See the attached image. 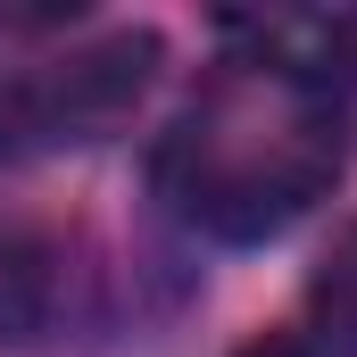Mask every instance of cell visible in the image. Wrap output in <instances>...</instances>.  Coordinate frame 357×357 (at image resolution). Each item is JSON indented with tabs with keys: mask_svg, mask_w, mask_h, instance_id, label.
Here are the masks:
<instances>
[{
	"mask_svg": "<svg viewBox=\"0 0 357 357\" xmlns=\"http://www.w3.org/2000/svg\"><path fill=\"white\" fill-rule=\"evenodd\" d=\"M341 158L349 142L324 84L225 59L158 142V199L208 241H274L341 183Z\"/></svg>",
	"mask_w": 357,
	"mask_h": 357,
	"instance_id": "6da1fadb",
	"label": "cell"
},
{
	"mask_svg": "<svg viewBox=\"0 0 357 357\" xmlns=\"http://www.w3.org/2000/svg\"><path fill=\"white\" fill-rule=\"evenodd\" d=\"M150 75H158V33L133 25V33L91 42V50H67V59L42 67L33 84L0 91V116H8L17 133H33V142H108V133L142 108Z\"/></svg>",
	"mask_w": 357,
	"mask_h": 357,
	"instance_id": "7a4b0ae2",
	"label": "cell"
},
{
	"mask_svg": "<svg viewBox=\"0 0 357 357\" xmlns=\"http://www.w3.org/2000/svg\"><path fill=\"white\" fill-rule=\"evenodd\" d=\"M307 307H316V341L357 357V225H341V241L324 250V266L307 282Z\"/></svg>",
	"mask_w": 357,
	"mask_h": 357,
	"instance_id": "3957f363",
	"label": "cell"
},
{
	"mask_svg": "<svg viewBox=\"0 0 357 357\" xmlns=\"http://www.w3.org/2000/svg\"><path fill=\"white\" fill-rule=\"evenodd\" d=\"M316 84L357 91V8L349 17H324V42H316Z\"/></svg>",
	"mask_w": 357,
	"mask_h": 357,
	"instance_id": "277c9868",
	"label": "cell"
},
{
	"mask_svg": "<svg viewBox=\"0 0 357 357\" xmlns=\"http://www.w3.org/2000/svg\"><path fill=\"white\" fill-rule=\"evenodd\" d=\"M241 357H333V349H324L316 333H258Z\"/></svg>",
	"mask_w": 357,
	"mask_h": 357,
	"instance_id": "5b68a950",
	"label": "cell"
}]
</instances>
